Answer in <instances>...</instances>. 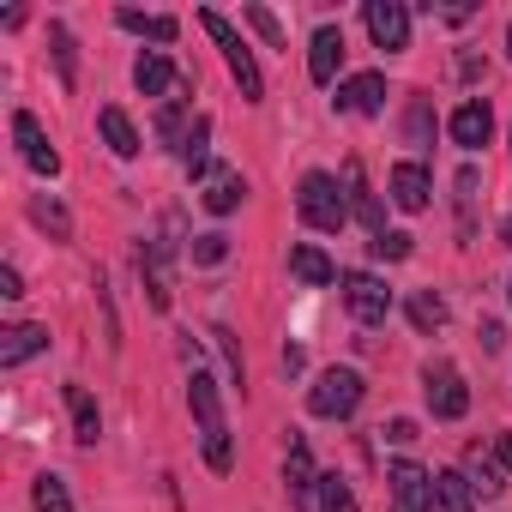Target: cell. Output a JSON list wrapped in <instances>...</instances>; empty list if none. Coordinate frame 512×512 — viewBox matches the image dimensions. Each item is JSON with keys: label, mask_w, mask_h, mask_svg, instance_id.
<instances>
[{"label": "cell", "mask_w": 512, "mask_h": 512, "mask_svg": "<svg viewBox=\"0 0 512 512\" xmlns=\"http://www.w3.org/2000/svg\"><path fill=\"white\" fill-rule=\"evenodd\" d=\"M187 404H193V422H199V446H205V464L211 470H229L235 446H229V422H223V398H217V380L205 368L187 374Z\"/></svg>", "instance_id": "obj_1"}, {"label": "cell", "mask_w": 512, "mask_h": 512, "mask_svg": "<svg viewBox=\"0 0 512 512\" xmlns=\"http://www.w3.org/2000/svg\"><path fill=\"white\" fill-rule=\"evenodd\" d=\"M199 25L211 31V43L223 49V61H229V73H235V85H241V103H266V79H260V61H253V49L235 37V25L223 19V13H199Z\"/></svg>", "instance_id": "obj_2"}, {"label": "cell", "mask_w": 512, "mask_h": 512, "mask_svg": "<svg viewBox=\"0 0 512 512\" xmlns=\"http://www.w3.org/2000/svg\"><path fill=\"white\" fill-rule=\"evenodd\" d=\"M296 211H302V223H308V229H320V235H338V229L350 223V199L338 193V181H332L326 169H308V175H302Z\"/></svg>", "instance_id": "obj_3"}, {"label": "cell", "mask_w": 512, "mask_h": 512, "mask_svg": "<svg viewBox=\"0 0 512 512\" xmlns=\"http://www.w3.org/2000/svg\"><path fill=\"white\" fill-rule=\"evenodd\" d=\"M362 374L356 368H326L314 386H308V410L314 416H326V422H344V416H356L362 410Z\"/></svg>", "instance_id": "obj_4"}, {"label": "cell", "mask_w": 512, "mask_h": 512, "mask_svg": "<svg viewBox=\"0 0 512 512\" xmlns=\"http://www.w3.org/2000/svg\"><path fill=\"white\" fill-rule=\"evenodd\" d=\"M422 392H428L434 422H458V416L470 410V386H464V374H458L452 362H428V368H422Z\"/></svg>", "instance_id": "obj_5"}, {"label": "cell", "mask_w": 512, "mask_h": 512, "mask_svg": "<svg viewBox=\"0 0 512 512\" xmlns=\"http://www.w3.org/2000/svg\"><path fill=\"white\" fill-rule=\"evenodd\" d=\"M338 284H344V308H350L362 326H386V314H392V290H386L374 272H344Z\"/></svg>", "instance_id": "obj_6"}, {"label": "cell", "mask_w": 512, "mask_h": 512, "mask_svg": "<svg viewBox=\"0 0 512 512\" xmlns=\"http://www.w3.org/2000/svg\"><path fill=\"white\" fill-rule=\"evenodd\" d=\"M362 19H368V37H374V49H386V55L410 49V7H404V0H368V7H362Z\"/></svg>", "instance_id": "obj_7"}, {"label": "cell", "mask_w": 512, "mask_h": 512, "mask_svg": "<svg viewBox=\"0 0 512 512\" xmlns=\"http://www.w3.org/2000/svg\"><path fill=\"white\" fill-rule=\"evenodd\" d=\"M13 139H19V157H25L43 181H55V175H61V151L49 145V133L37 127V115H31V109H19V115H13Z\"/></svg>", "instance_id": "obj_8"}, {"label": "cell", "mask_w": 512, "mask_h": 512, "mask_svg": "<svg viewBox=\"0 0 512 512\" xmlns=\"http://www.w3.org/2000/svg\"><path fill=\"white\" fill-rule=\"evenodd\" d=\"M386 482H392V500H398V512H434V476H428L422 464L398 458V464L386 470Z\"/></svg>", "instance_id": "obj_9"}, {"label": "cell", "mask_w": 512, "mask_h": 512, "mask_svg": "<svg viewBox=\"0 0 512 512\" xmlns=\"http://www.w3.org/2000/svg\"><path fill=\"white\" fill-rule=\"evenodd\" d=\"M338 115H380L386 109V73H356L338 85Z\"/></svg>", "instance_id": "obj_10"}, {"label": "cell", "mask_w": 512, "mask_h": 512, "mask_svg": "<svg viewBox=\"0 0 512 512\" xmlns=\"http://www.w3.org/2000/svg\"><path fill=\"white\" fill-rule=\"evenodd\" d=\"M284 488H290V506H296V512H308V500L320 494V470H314L308 440H290V458H284Z\"/></svg>", "instance_id": "obj_11"}, {"label": "cell", "mask_w": 512, "mask_h": 512, "mask_svg": "<svg viewBox=\"0 0 512 512\" xmlns=\"http://www.w3.org/2000/svg\"><path fill=\"white\" fill-rule=\"evenodd\" d=\"M344 199H350V217H362L374 235H386V211H380V193L368 187V175H362V163H356V157L344 163Z\"/></svg>", "instance_id": "obj_12"}, {"label": "cell", "mask_w": 512, "mask_h": 512, "mask_svg": "<svg viewBox=\"0 0 512 512\" xmlns=\"http://www.w3.org/2000/svg\"><path fill=\"white\" fill-rule=\"evenodd\" d=\"M338 67H344V31H338V25H320L314 43H308V79H314V85H332Z\"/></svg>", "instance_id": "obj_13"}, {"label": "cell", "mask_w": 512, "mask_h": 512, "mask_svg": "<svg viewBox=\"0 0 512 512\" xmlns=\"http://www.w3.org/2000/svg\"><path fill=\"white\" fill-rule=\"evenodd\" d=\"M488 133H494V109H488L482 97H470V103H458V109H452V139H458L464 151H482V145H488Z\"/></svg>", "instance_id": "obj_14"}, {"label": "cell", "mask_w": 512, "mask_h": 512, "mask_svg": "<svg viewBox=\"0 0 512 512\" xmlns=\"http://www.w3.org/2000/svg\"><path fill=\"white\" fill-rule=\"evenodd\" d=\"M392 205L398 211H428V193H434V181H428V169L422 163H392Z\"/></svg>", "instance_id": "obj_15"}, {"label": "cell", "mask_w": 512, "mask_h": 512, "mask_svg": "<svg viewBox=\"0 0 512 512\" xmlns=\"http://www.w3.org/2000/svg\"><path fill=\"white\" fill-rule=\"evenodd\" d=\"M49 350V326H7L0 332V368H19V362H31V356H43Z\"/></svg>", "instance_id": "obj_16"}, {"label": "cell", "mask_w": 512, "mask_h": 512, "mask_svg": "<svg viewBox=\"0 0 512 512\" xmlns=\"http://www.w3.org/2000/svg\"><path fill=\"white\" fill-rule=\"evenodd\" d=\"M241 199H247V181H241V169H211V181H205L199 205H205L211 217H229V211H241Z\"/></svg>", "instance_id": "obj_17"}, {"label": "cell", "mask_w": 512, "mask_h": 512, "mask_svg": "<svg viewBox=\"0 0 512 512\" xmlns=\"http://www.w3.org/2000/svg\"><path fill=\"white\" fill-rule=\"evenodd\" d=\"M133 85H139L145 97H169V91L181 85V73H175V61H169L163 49H151V55L133 61Z\"/></svg>", "instance_id": "obj_18"}, {"label": "cell", "mask_w": 512, "mask_h": 512, "mask_svg": "<svg viewBox=\"0 0 512 512\" xmlns=\"http://www.w3.org/2000/svg\"><path fill=\"white\" fill-rule=\"evenodd\" d=\"M67 410H73V440L79 446H97L103 440V410H97V398H91V386H67Z\"/></svg>", "instance_id": "obj_19"}, {"label": "cell", "mask_w": 512, "mask_h": 512, "mask_svg": "<svg viewBox=\"0 0 512 512\" xmlns=\"http://www.w3.org/2000/svg\"><path fill=\"white\" fill-rule=\"evenodd\" d=\"M97 133H103V145H109L115 157H139V127L127 121V109L103 103V109H97Z\"/></svg>", "instance_id": "obj_20"}, {"label": "cell", "mask_w": 512, "mask_h": 512, "mask_svg": "<svg viewBox=\"0 0 512 512\" xmlns=\"http://www.w3.org/2000/svg\"><path fill=\"white\" fill-rule=\"evenodd\" d=\"M139 278H145L151 308H169V302H175V290H169V253H163V247H145V253H139Z\"/></svg>", "instance_id": "obj_21"}, {"label": "cell", "mask_w": 512, "mask_h": 512, "mask_svg": "<svg viewBox=\"0 0 512 512\" xmlns=\"http://www.w3.org/2000/svg\"><path fill=\"white\" fill-rule=\"evenodd\" d=\"M290 272H296L302 284H314V290H320V284H338V266L326 260V253H320L314 241H302V247H290Z\"/></svg>", "instance_id": "obj_22"}, {"label": "cell", "mask_w": 512, "mask_h": 512, "mask_svg": "<svg viewBox=\"0 0 512 512\" xmlns=\"http://www.w3.org/2000/svg\"><path fill=\"white\" fill-rule=\"evenodd\" d=\"M434 506H440V512H476L470 476H464V470H440V476H434Z\"/></svg>", "instance_id": "obj_23"}, {"label": "cell", "mask_w": 512, "mask_h": 512, "mask_svg": "<svg viewBox=\"0 0 512 512\" xmlns=\"http://www.w3.org/2000/svg\"><path fill=\"white\" fill-rule=\"evenodd\" d=\"M115 25H121V31H145V37H157V43H175V37H181V25H175L169 13H157V19H151V13L121 7V13H115Z\"/></svg>", "instance_id": "obj_24"}, {"label": "cell", "mask_w": 512, "mask_h": 512, "mask_svg": "<svg viewBox=\"0 0 512 512\" xmlns=\"http://www.w3.org/2000/svg\"><path fill=\"white\" fill-rule=\"evenodd\" d=\"M452 187H458V229L470 235V229H476V193H482V169H476V163H464Z\"/></svg>", "instance_id": "obj_25"}, {"label": "cell", "mask_w": 512, "mask_h": 512, "mask_svg": "<svg viewBox=\"0 0 512 512\" xmlns=\"http://www.w3.org/2000/svg\"><path fill=\"white\" fill-rule=\"evenodd\" d=\"M31 506H37V512H73V494H67V482H61L55 470H43V476L31 482Z\"/></svg>", "instance_id": "obj_26"}, {"label": "cell", "mask_w": 512, "mask_h": 512, "mask_svg": "<svg viewBox=\"0 0 512 512\" xmlns=\"http://www.w3.org/2000/svg\"><path fill=\"white\" fill-rule=\"evenodd\" d=\"M31 217H37L55 241H67V235H73V217H67V205H61L55 193H37V199H31Z\"/></svg>", "instance_id": "obj_27"}, {"label": "cell", "mask_w": 512, "mask_h": 512, "mask_svg": "<svg viewBox=\"0 0 512 512\" xmlns=\"http://www.w3.org/2000/svg\"><path fill=\"white\" fill-rule=\"evenodd\" d=\"M410 326H416V332H440V326H446V302H440L434 290H416V296H410Z\"/></svg>", "instance_id": "obj_28"}, {"label": "cell", "mask_w": 512, "mask_h": 512, "mask_svg": "<svg viewBox=\"0 0 512 512\" xmlns=\"http://www.w3.org/2000/svg\"><path fill=\"white\" fill-rule=\"evenodd\" d=\"M464 476H470V488H476L482 500H500V488H506V482H500V464H494V458H482V452H470Z\"/></svg>", "instance_id": "obj_29"}, {"label": "cell", "mask_w": 512, "mask_h": 512, "mask_svg": "<svg viewBox=\"0 0 512 512\" xmlns=\"http://www.w3.org/2000/svg\"><path fill=\"white\" fill-rule=\"evenodd\" d=\"M187 103H193V97H187ZM187 103H163V109H157V139H163V145H187V133H193V127H187Z\"/></svg>", "instance_id": "obj_30"}, {"label": "cell", "mask_w": 512, "mask_h": 512, "mask_svg": "<svg viewBox=\"0 0 512 512\" xmlns=\"http://www.w3.org/2000/svg\"><path fill=\"white\" fill-rule=\"evenodd\" d=\"M428 133H434V103L410 97V109H404V145H428Z\"/></svg>", "instance_id": "obj_31"}, {"label": "cell", "mask_w": 512, "mask_h": 512, "mask_svg": "<svg viewBox=\"0 0 512 512\" xmlns=\"http://www.w3.org/2000/svg\"><path fill=\"white\" fill-rule=\"evenodd\" d=\"M187 253H193V266H223V260H229V235H223V229L193 235V247H187Z\"/></svg>", "instance_id": "obj_32"}, {"label": "cell", "mask_w": 512, "mask_h": 512, "mask_svg": "<svg viewBox=\"0 0 512 512\" xmlns=\"http://www.w3.org/2000/svg\"><path fill=\"white\" fill-rule=\"evenodd\" d=\"M49 43H55V67H61V85L79 79V55H73V31L67 25H49Z\"/></svg>", "instance_id": "obj_33"}, {"label": "cell", "mask_w": 512, "mask_h": 512, "mask_svg": "<svg viewBox=\"0 0 512 512\" xmlns=\"http://www.w3.org/2000/svg\"><path fill=\"white\" fill-rule=\"evenodd\" d=\"M320 512H362L344 476H320Z\"/></svg>", "instance_id": "obj_34"}, {"label": "cell", "mask_w": 512, "mask_h": 512, "mask_svg": "<svg viewBox=\"0 0 512 512\" xmlns=\"http://www.w3.org/2000/svg\"><path fill=\"white\" fill-rule=\"evenodd\" d=\"M241 19H247L253 31H260V37H266L272 49H284V25H278V19H272L266 7H260V0H247V7H241Z\"/></svg>", "instance_id": "obj_35"}, {"label": "cell", "mask_w": 512, "mask_h": 512, "mask_svg": "<svg viewBox=\"0 0 512 512\" xmlns=\"http://www.w3.org/2000/svg\"><path fill=\"white\" fill-rule=\"evenodd\" d=\"M368 247H374V260H410V235H404V229H386V235H374Z\"/></svg>", "instance_id": "obj_36"}, {"label": "cell", "mask_w": 512, "mask_h": 512, "mask_svg": "<svg viewBox=\"0 0 512 512\" xmlns=\"http://www.w3.org/2000/svg\"><path fill=\"white\" fill-rule=\"evenodd\" d=\"M211 338H217V350H223V362H229V374H235V380H241V344H235V338H229V332H223V326H217V332H211Z\"/></svg>", "instance_id": "obj_37"}, {"label": "cell", "mask_w": 512, "mask_h": 512, "mask_svg": "<svg viewBox=\"0 0 512 512\" xmlns=\"http://www.w3.org/2000/svg\"><path fill=\"white\" fill-rule=\"evenodd\" d=\"M0 296H7V302H19V296H25V278H19V266H0Z\"/></svg>", "instance_id": "obj_38"}, {"label": "cell", "mask_w": 512, "mask_h": 512, "mask_svg": "<svg viewBox=\"0 0 512 512\" xmlns=\"http://www.w3.org/2000/svg\"><path fill=\"white\" fill-rule=\"evenodd\" d=\"M476 338H482V350H506V332H500V320H482V326H476Z\"/></svg>", "instance_id": "obj_39"}, {"label": "cell", "mask_w": 512, "mask_h": 512, "mask_svg": "<svg viewBox=\"0 0 512 512\" xmlns=\"http://www.w3.org/2000/svg\"><path fill=\"white\" fill-rule=\"evenodd\" d=\"M386 440H392V446H410V440H416V422H410V416L386 422Z\"/></svg>", "instance_id": "obj_40"}, {"label": "cell", "mask_w": 512, "mask_h": 512, "mask_svg": "<svg viewBox=\"0 0 512 512\" xmlns=\"http://www.w3.org/2000/svg\"><path fill=\"white\" fill-rule=\"evenodd\" d=\"M494 464H500V470H512V434H500V440H494Z\"/></svg>", "instance_id": "obj_41"}, {"label": "cell", "mask_w": 512, "mask_h": 512, "mask_svg": "<svg viewBox=\"0 0 512 512\" xmlns=\"http://www.w3.org/2000/svg\"><path fill=\"white\" fill-rule=\"evenodd\" d=\"M500 247H512V217H500Z\"/></svg>", "instance_id": "obj_42"}, {"label": "cell", "mask_w": 512, "mask_h": 512, "mask_svg": "<svg viewBox=\"0 0 512 512\" xmlns=\"http://www.w3.org/2000/svg\"><path fill=\"white\" fill-rule=\"evenodd\" d=\"M506 49H512V25H506Z\"/></svg>", "instance_id": "obj_43"}]
</instances>
